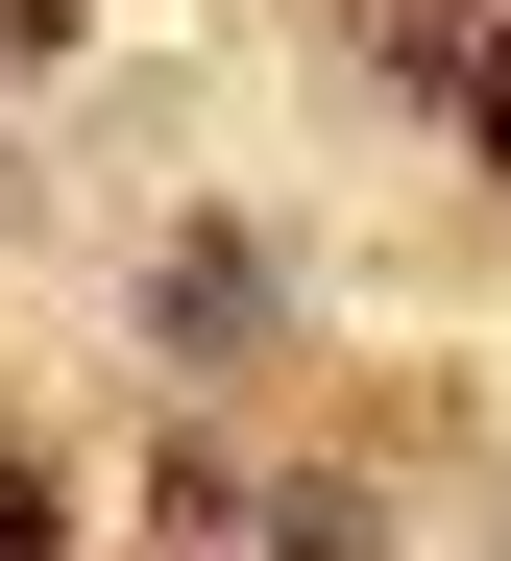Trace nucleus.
<instances>
[{
    "instance_id": "nucleus-1",
    "label": "nucleus",
    "mask_w": 511,
    "mask_h": 561,
    "mask_svg": "<svg viewBox=\"0 0 511 561\" xmlns=\"http://www.w3.org/2000/svg\"><path fill=\"white\" fill-rule=\"evenodd\" d=\"M0 561H49V489H25V463H0Z\"/></svg>"
}]
</instances>
